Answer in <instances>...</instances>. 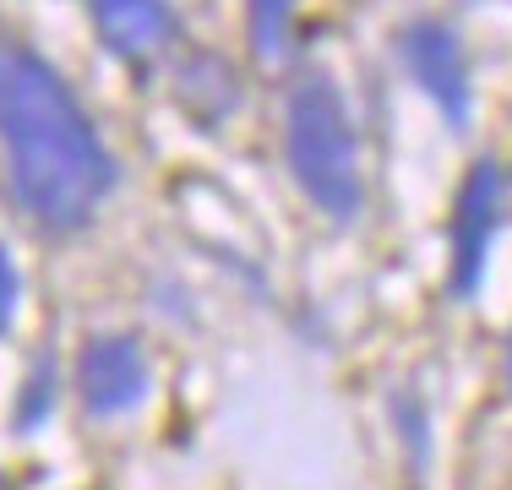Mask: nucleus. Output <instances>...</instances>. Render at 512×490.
Masks as SVG:
<instances>
[{"mask_svg":"<svg viewBox=\"0 0 512 490\" xmlns=\"http://www.w3.org/2000/svg\"><path fill=\"white\" fill-rule=\"evenodd\" d=\"M0 153L17 207L50 235L88 229L115 186V158L88 109L22 44H0Z\"/></svg>","mask_w":512,"mask_h":490,"instance_id":"f257e3e1","label":"nucleus"},{"mask_svg":"<svg viewBox=\"0 0 512 490\" xmlns=\"http://www.w3.org/2000/svg\"><path fill=\"white\" fill-rule=\"evenodd\" d=\"M284 137H289V169H295L300 191L327 218L349 224L365 202V180H360V142H355V120L344 109V93L327 77L295 82Z\"/></svg>","mask_w":512,"mask_h":490,"instance_id":"f03ea898","label":"nucleus"},{"mask_svg":"<svg viewBox=\"0 0 512 490\" xmlns=\"http://www.w3.org/2000/svg\"><path fill=\"white\" fill-rule=\"evenodd\" d=\"M502 202H507V175L496 158H480V164L463 175L458 202H453V289L474 294L485 262H491L496 229H502Z\"/></svg>","mask_w":512,"mask_h":490,"instance_id":"7ed1b4c3","label":"nucleus"},{"mask_svg":"<svg viewBox=\"0 0 512 490\" xmlns=\"http://www.w3.org/2000/svg\"><path fill=\"white\" fill-rule=\"evenodd\" d=\"M398 49H404V66L414 77V88L442 109L447 126H469V109H474V93H469V60H463V44L447 22H409L398 33Z\"/></svg>","mask_w":512,"mask_h":490,"instance_id":"20e7f679","label":"nucleus"},{"mask_svg":"<svg viewBox=\"0 0 512 490\" xmlns=\"http://www.w3.org/2000/svg\"><path fill=\"white\" fill-rule=\"evenodd\" d=\"M148 387H153V371L137 338H126V333L88 338V349L77 360V392L88 403V414H99V420L126 414L148 398Z\"/></svg>","mask_w":512,"mask_h":490,"instance_id":"39448f33","label":"nucleus"},{"mask_svg":"<svg viewBox=\"0 0 512 490\" xmlns=\"http://www.w3.org/2000/svg\"><path fill=\"white\" fill-rule=\"evenodd\" d=\"M88 17L120 60H148L175 33L169 0H88Z\"/></svg>","mask_w":512,"mask_h":490,"instance_id":"423d86ee","label":"nucleus"},{"mask_svg":"<svg viewBox=\"0 0 512 490\" xmlns=\"http://www.w3.org/2000/svg\"><path fill=\"white\" fill-rule=\"evenodd\" d=\"M295 39V0H251V49L256 60L278 66Z\"/></svg>","mask_w":512,"mask_h":490,"instance_id":"0eeeda50","label":"nucleus"},{"mask_svg":"<svg viewBox=\"0 0 512 490\" xmlns=\"http://www.w3.org/2000/svg\"><path fill=\"white\" fill-rule=\"evenodd\" d=\"M11 316H17V262L0 245V333H11Z\"/></svg>","mask_w":512,"mask_h":490,"instance_id":"6e6552de","label":"nucleus"},{"mask_svg":"<svg viewBox=\"0 0 512 490\" xmlns=\"http://www.w3.org/2000/svg\"><path fill=\"white\" fill-rule=\"evenodd\" d=\"M44 382H50V365H39V376L28 382V403H22V425H33V420L44 414V403H50V398H44Z\"/></svg>","mask_w":512,"mask_h":490,"instance_id":"1a4fd4ad","label":"nucleus"}]
</instances>
